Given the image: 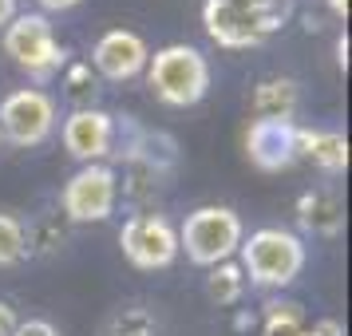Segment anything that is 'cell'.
Wrapping results in <instances>:
<instances>
[{"label": "cell", "instance_id": "obj_17", "mask_svg": "<svg viewBox=\"0 0 352 336\" xmlns=\"http://www.w3.org/2000/svg\"><path fill=\"white\" fill-rule=\"evenodd\" d=\"M241 293H245V273L241 265L234 261H222V265H210V277H206V297L214 304H238Z\"/></svg>", "mask_w": 352, "mask_h": 336}, {"label": "cell", "instance_id": "obj_10", "mask_svg": "<svg viewBox=\"0 0 352 336\" xmlns=\"http://www.w3.org/2000/svg\"><path fill=\"white\" fill-rule=\"evenodd\" d=\"M146 60H151V48H146L143 36L131 32V28H111L96 40L87 67H96L107 83H127L146 71Z\"/></svg>", "mask_w": 352, "mask_h": 336}, {"label": "cell", "instance_id": "obj_19", "mask_svg": "<svg viewBox=\"0 0 352 336\" xmlns=\"http://www.w3.org/2000/svg\"><path fill=\"white\" fill-rule=\"evenodd\" d=\"M301 333V309L297 304H270L265 336H297Z\"/></svg>", "mask_w": 352, "mask_h": 336}, {"label": "cell", "instance_id": "obj_22", "mask_svg": "<svg viewBox=\"0 0 352 336\" xmlns=\"http://www.w3.org/2000/svg\"><path fill=\"white\" fill-rule=\"evenodd\" d=\"M20 324V317H16V309L8 301H0V336H12V328Z\"/></svg>", "mask_w": 352, "mask_h": 336}, {"label": "cell", "instance_id": "obj_7", "mask_svg": "<svg viewBox=\"0 0 352 336\" xmlns=\"http://www.w3.org/2000/svg\"><path fill=\"white\" fill-rule=\"evenodd\" d=\"M60 119V107L40 87H20L0 99V135L12 146H40L52 139Z\"/></svg>", "mask_w": 352, "mask_h": 336}, {"label": "cell", "instance_id": "obj_23", "mask_svg": "<svg viewBox=\"0 0 352 336\" xmlns=\"http://www.w3.org/2000/svg\"><path fill=\"white\" fill-rule=\"evenodd\" d=\"M16 0H0V28H8V24H12V20H16Z\"/></svg>", "mask_w": 352, "mask_h": 336}, {"label": "cell", "instance_id": "obj_26", "mask_svg": "<svg viewBox=\"0 0 352 336\" xmlns=\"http://www.w3.org/2000/svg\"><path fill=\"white\" fill-rule=\"evenodd\" d=\"M329 8H333L340 20H349V0H329Z\"/></svg>", "mask_w": 352, "mask_h": 336}, {"label": "cell", "instance_id": "obj_3", "mask_svg": "<svg viewBox=\"0 0 352 336\" xmlns=\"http://www.w3.org/2000/svg\"><path fill=\"white\" fill-rule=\"evenodd\" d=\"M146 83L166 107H194L210 91V64L190 44H166L146 60Z\"/></svg>", "mask_w": 352, "mask_h": 336}, {"label": "cell", "instance_id": "obj_12", "mask_svg": "<svg viewBox=\"0 0 352 336\" xmlns=\"http://www.w3.org/2000/svg\"><path fill=\"white\" fill-rule=\"evenodd\" d=\"M297 225L313 238H336L344 229V202L336 190H305L297 198Z\"/></svg>", "mask_w": 352, "mask_h": 336}, {"label": "cell", "instance_id": "obj_20", "mask_svg": "<svg viewBox=\"0 0 352 336\" xmlns=\"http://www.w3.org/2000/svg\"><path fill=\"white\" fill-rule=\"evenodd\" d=\"M67 91L76 99H87L91 91H96V83H91V67L80 64V67H72V76H67Z\"/></svg>", "mask_w": 352, "mask_h": 336}, {"label": "cell", "instance_id": "obj_25", "mask_svg": "<svg viewBox=\"0 0 352 336\" xmlns=\"http://www.w3.org/2000/svg\"><path fill=\"white\" fill-rule=\"evenodd\" d=\"M336 64H340V71H349V36L336 40Z\"/></svg>", "mask_w": 352, "mask_h": 336}, {"label": "cell", "instance_id": "obj_2", "mask_svg": "<svg viewBox=\"0 0 352 336\" xmlns=\"http://www.w3.org/2000/svg\"><path fill=\"white\" fill-rule=\"evenodd\" d=\"M241 273L254 289H285L293 285L305 269V241L289 234L281 225L254 229L250 238H241Z\"/></svg>", "mask_w": 352, "mask_h": 336}, {"label": "cell", "instance_id": "obj_5", "mask_svg": "<svg viewBox=\"0 0 352 336\" xmlns=\"http://www.w3.org/2000/svg\"><path fill=\"white\" fill-rule=\"evenodd\" d=\"M0 44H4V56L20 71H28L40 83H48L52 76H60L67 64L64 44L56 40L48 16H40V12H16V20L4 28V40Z\"/></svg>", "mask_w": 352, "mask_h": 336}, {"label": "cell", "instance_id": "obj_18", "mask_svg": "<svg viewBox=\"0 0 352 336\" xmlns=\"http://www.w3.org/2000/svg\"><path fill=\"white\" fill-rule=\"evenodd\" d=\"M28 257L24 245V222L16 214H0V269H12Z\"/></svg>", "mask_w": 352, "mask_h": 336}, {"label": "cell", "instance_id": "obj_4", "mask_svg": "<svg viewBox=\"0 0 352 336\" xmlns=\"http://www.w3.org/2000/svg\"><path fill=\"white\" fill-rule=\"evenodd\" d=\"M245 225L238 210L230 206H198L186 214V222L178 229V254H186L194 265H222L238 254Z\"/></svg>", "mask_w": 352, "mask_h": 336}, {"label": "cell", "instance_id": "obj_21", "mask_svg": "<svg viewBox=\"0 0 352 336\" xmlns=\"http://www.w3.org/2000/svg\"><path fill=\"white\" fill-rule=\"evenodd\" d=\"M12 336H60V328H56L52 320L32 317V320H20L16 328H12Z\"/></svg>", "mask_w": 352, "mask_h": 336}, {"label": "cell", "instance_id": "obj_8", "mask_svg": "<svg viewBox=\"0 0 352 336\" xmlns=\"http://www.w3.org/2000/svg\"><path fill=\"white\" fill-rule=\"evenodd\" d=\"M119 249L135 269L155 273V269H170L178 257V229L162 214L146 210V214H135L123 222L119 229Z\"/></svg>", "mask_w": 352, "mask_h": 336}, {"label": "cell", "instance_id": "obj_14", "mask_svg": "<svg viewBox=\"0 0 352 336\" xmlns=\"http://www.w3.org/2000/svg\"><path fill=\"white\" fill-rule=\"evenodd\" d=\"M297 103H301V87L289 76H270V80H261L254 87V119H285V123H293Z\"/></svg>", "mask_w": 352, "mask_h": 336}, {"label": "cell", "instance_id": "obj_13", "mask_svg": "<svg viewBox=\"0 0 352 336\" xmlns=\"http://www.w3.org/2000/svg\"><path fill=\"white\" fill-rule=\"evenodd\" d=\"M297 155L320 166L324 175H344L349 170V139L340 131L297 127Z\"/></svg>", "mask_w": 352, "mask_h": 336}, {"label": "cell", "instance_id": "obj_9", "mask_svg": "<svg viewBox=\"0 0 352 336\" xmlns=\"http://www.w3.org/2000/svg\"><path fill=\"white\" fill-rule=\"evenodd\" d=\"M245 159L254 162L261 175H281L293 162L301 159L297 155V123H285V119H250L245 127Z\"/></svg>", "mask_w": 352, "mask_h": 336}, {"label": "cell", "instance_id": "obj_24", "mask_svg": "<svg viewBox=\"0 0 352 336\" xmlns=\"http://www.w3.org/2000/svg\"><path fill=\"white\" fill-rule=\"evenodd\" d=\"M80 0H40V8L44 12H67V8H76Z\"/></svg>", "mask_w": 352, "mask_h": 336}, {"label": "cell", "instance_id": "obj_6", "mask_svg": "<svg viewBox=\"0 0 352 336\" xmlns=\"http://www.w3.org/2000/svg\"><path fill=\"white\" fill-rule=\"evenodd\" d=\"M119 202V175L107 162H87L64 182L60 194V214L72 225L80 222H107Z\"/></svg>", "mask_w": 352, "mask_h": 336}, {"label": "cell", "instance_id": "obj_11", "mask_svg": "<svg viewBox=\"0 0 352 336\" xmlns=\"http://www.w3.org/2000/svg\"><path fill=\"white\" fill-rule=\"evenodd\" d=\"M111 139H115V115L99 111V107H76L64 119V150L83 166L107 159Z\"/></svg>", "mask_w": 352, "mask_h": 336}, {"label": "cell", "instance_id": "obj_27", "mask_svg": "<svg viewBox=\"0 0 352 336\" xmlns=\"http://www.w3.org/2000/svg\"><path fill=\"white\" fill-rule=\"evenodd\" d=\"M0 146H4V135H0Z\"/></svg>", "mask_w": 352, "mask_h": 336}, {"label": "cell", "instance_id": "obj_16", "mask_svg": "<svg viewBox=\"0 0 352 336\" xmlns=\"http://www.w3.org/2000/svg\"><path fill=\"white\" fill-rule=\"evenodd\" d=\"M99 336H162V320L151 304L131 301V304H119L115 313H107Z\"/></svg>", "mask_w": 352, "mask_h": 336}, {"label": "cell", "instance_id": "obj_1", "mask_svg": "<svg viewBox=\"0 0 352 336\" xmlns=\"http://www.w3.org/2000/svg\"><path fill=\"white\" fill-rule=\"evenodd\" d=\"M293 16V0H206L202 28L218 48H257L281 32Z\"/></svg>", "mask_w": 352, "mask_h": 336}, {"label": "cell", "instance_id": "obj_15", "mask_svg": "<svg viewBox=\"0 0 352 336\" xmlns=\"http://www.w3.org/2000/svg\"><path fill=\"white\" fill-rule=\"evenodd\" d=\"M67 238H72V222L64 214H36L24 222V245H28V257H56L64 254Z\"/></svg>", "mask_w": 352, "mask_h": 336}]
</instances>
